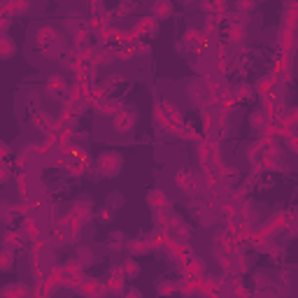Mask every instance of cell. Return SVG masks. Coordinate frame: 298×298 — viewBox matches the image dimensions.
<instances>
[{
    "instance_id": "obj_1",
    "label": "cell",
    "mask_w": 298,
    "mask_h": 298,
    "mask_svg": "<svg viewBox=\"0 0 298 298\" xmlns=\"http://www.w3.org/2000/svg\"><path fill=\"white\" fill-rule=\"evenodd\" d=\"M121 165H124V158H121L117 151H105V154H100V158H98L100 172H103V175H107V177L119 175Z\"/></svg>"
},
{
    "instance_id": "obj_2",
    "label": "cell",
    "mask_w": 298,
    "mask_h": 298,
    "mask_svg": "<svg viewBox=\"0 0 298 298\" xmlns=\"http://www.w3.org/2000/svg\"><path fill=\"white\" fill-rule=\"evenodd\" d=\"M151 14H154V19H168V16L172 14V2L170 0H156L154 5H151Z\"/></svg>"
},
{
    "instance_id": "obj_3",
    "label": "cell",
    "mask_w": 298,
    "mask_h": 298,
    "mask_svg": "<svg viewBox=\"0 0 298 298\" xmlns=\"http://www.w3.org/2000/svg\"><path fill=\"white\" fill-rule=\"evenodd\" d=\"M63 91H65V79L61 75H51L47 79V93L49 96H61Z\"/></svg>"
},
{
    "instance_id": "obj_4",
    "label": "cell",
    "mask_w": 298,
    "mask_h": 298,
    "mask_svg": "<svg viewBox=\"0 0 298 298\" xmlns=\"http://www.w3.org/2000/svg\"><path fill=\"white\" fill-rule=\"evenodd\" d=\"M114 126H117V131L126 133V131H131V126H133V117L126 112H117L114 114Z\"/></svg>"
},
{
    "instance_id": "obj_5",
    "label": "cell",
    "mask_w": 298,
    "mask_h": 298,
    "mask_svg": "<svg viewBox=\"0 0 298 298\" xmlns=\"http://www.w3.org/2000/svg\"><path fill=\"white\" fill-rule=\"evenodd\" d=\"M28 294V289L23 287V284H7L5 289L0 291V296L2 298H12V296H26Z\"/></svg>"
},
{
    "instance_id": "obj_6",
    "label": "cell",
    "mask_w": 298,
    "mask_h": 298,
    "mask_svg": "<svg viewBox=\"0 0 298 298\" xmlns=\"http://www.w3.org/2000/svg\"><path fill=\"white\" fill-rule=\"evenodd\" d=\"M147 203H149L151 207H163V205H168V198L163 196V191L154 189V191L147 193Z\"/></svg>"
},
{
    "instance_id": "obj_7",
    "label": "cell",
    "mask_w": 298,
    "mask_h": 298,
    "mask_svg": "<svg viewBox=\"0 0 298 298\" xmlns=\"http://www.w3.org/2000/svg\"><path fill=\"white\" fill-rule=\"evenodd\" d=\"M128 252H131V254H147L149 245H145L142 240H131L128 242Z\"/></svg>"
},
{
    "instance_id": "obj_8",
    "label": "cell",
    "mask_w": 298,
    "mask_h": 298,
    "mask_svg": "<svg viewBox=\"0 0 298 298\" xmlns=\"http://www.w3.org/2000/svg\"><path fill=\"white\" fill-rule=\"evenodd\" d=\"M138 273H140V266H138L133 259H126V261H124V275H126V277H135Z\"/></svg>"
},
{
    "instance_id": "obj_9",
    "label": "cell",
    "mask_w": 298,
    "mask_h": 298,
    "mask_svg": "<svg viewBox=\"0 0 298 298\" xmlns=\"http://www.w3.org/2000/svg\"><path fill=\"white\" fill-rule=\"evenodd\" d=\"M114 110H117V103H112V100H105V103L98 107V112L105 114V117H114V114H117Z\"/></svg>"
},
{
    "instance_id": "obj_10",
    "label": "cell",
    "mask_w": 298,
    "mask_h": 298,
    "mask_svg": "<svg viewBox=\"0 0 298 298\" xmlns=\"http://www.w3.org/2000/svg\"><path fill=\"white\" fill-rule=\"evenodd\" d=\"M14 54V42L9 37H2V58H12Z\"/></svg>"
},
{
    "instance_id": "obj_11",
    "label": "cell",
    "mask_w": 298,
    "mask_h": 298,
    "mask_svg": "<svg viewBox=\"0 0 298 298\" xmlns=\"http://www.w3.org/2000/svg\"><path fill=\"white\" fill-rule=\"evenodd\" d=\"M256 0H238V9H245V12H249V9H254Z\"/></svg>"
},
{
    "instance_id": "obj_12",
    "label": "cell",
    "mask_w": 298,
    "mask_h": 298,
    "mask_svg": "<svg viewBox=\"0 0 298 298\" xmlns=\"http://www.w3.org/2000/svg\"><path fill=\"white\" fill-rule=\"evenodd\" d=\"M12 268V254H9V249L2 252V270H9Z\"/></svg>"
},
{
    "instance_id": "obj_13",
    "label": "cell",
    "mask_w": 298,
    "mask_h": 298,
    "mask_svg": "<svg viewBox=\"0 0 298 298\" xmlns=\"http://www.w3.org/2000/svg\"><path fill=\"white\" fill-rule=\"evenodd\" d=\"M256 2H266V0H256Z\"/></svg>"
}]
</instances>
